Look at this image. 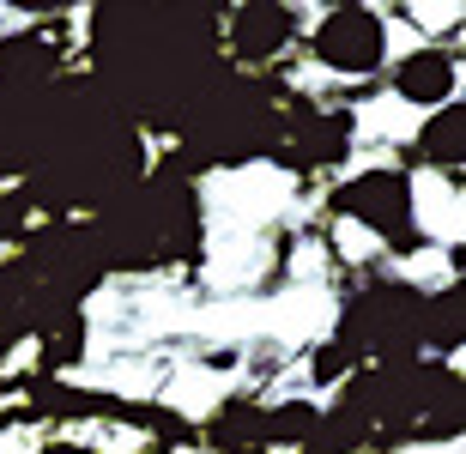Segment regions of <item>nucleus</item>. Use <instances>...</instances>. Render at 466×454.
I'll return each instance as SVG.
<instances>
[{"label": "nucleus", "mask_w": 466, "mask_h": 454, "mask_svg": "<svg viewBox=\"0 0 466 454\" xmlns=\"http://www.w3.org/2000/svg\"><path fill=\"white\" fill-rule=\"evenodd\" d=\"M309 55L339 79H370L388 67V18L376 6H328L309 31Z\"/></svg>", "instance_id": "obj_1"}, {"label": "nucleus", "mask_w": 466, "mask_h": 454, "mask_svg": "<svg viewBox=\"0 0 466 454\" xmlns=\"http://www.w3.org/2000/svg\"><path fill=\"white\" fill-rule=\"evenodd\" d=\"M339 212H351L370 237L381 243H418L412 237V176H394V170H363L339 188Z\"/></svg>", "instance_id": "obj_2"}, {"label": "nucleus", "mask_w": 466, "mask_h": 454, "mask_svg": "<svg viewBox=\"0 0 466 454\" xmlns=\"http://www.w3.org/2000/svg\"><path fill=\"white\" fill-rule=\"evenodd\" d=\"M388 91H394L400 104L412 109H442L454 104V91H461V67H454V55L442 49V43H424V49L400 55L394 67H388Z\"/></svg>", "instance_id": "obj_3"}, {"label": "nucleus", "mask_w": 466, "mask_h": 454, "mask_svg": "<svg viewBox=\"0 0 466 454\" xmlns=\"http://www.w3.org/2000/svg\"><path fill=\"white\" fill-rule=\"evenodd\" d=\"M418 152L431 157V164H466V97L442 104L431 122H424V134H418Z\"/></svg>", "instance_id": "obj_4"}]
</instances>
